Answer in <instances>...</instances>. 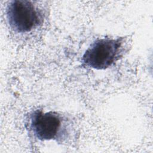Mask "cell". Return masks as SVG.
I'll use <instances>...</instances> for the list:
<instances>
[{
	"label": "cell",
	"instance_id": "7a4b0ae2",
	"mask_svg": "<svg viewBox=\"0 0 153 153\" xmlns=\"http://www.w3.org/2000/svg\"><path fill=\"white\" fill-rule=\"evenodd\" d=\"M29 129L33 136L42 141L59 142L68 134V123L64 116L56 111L34 110L29 115Z\"/></svg>",
	"mask_w": 153,
	"mask_h": 153
},
{
	"label": "cell",
	"instance_id": "6da1fadb",
	"mask_svg": "<svg viewBox=\"0 0 153 153\" xmlns=\"http://www.w3.org/2000/svg\"><path fill=\"white\" fill-rule=\"evenodd\" d=\"M126 40V38L124 36L95 40L83 54L82 65L97 70L108 68L122 57Z\"/></svg>",
	"mask_w": 153,
	"mask_h": 153
},
{
	"label": "cell",
	"instance_id": "3957f363",
	"mask_svg": "<svg viewBox=\"0 0 153 153\" xmlns=\"http://www.w3.org/2000/svg\"><path fill=\"white\" fill-rule=\"evenodd\" d=\"M6 16L11 29L19 33H25L41 25L44 13L35 2L30 1L14 0L7 7Z\"/></svg>",
	"mask_w": 153,
	"mask_h": 153
}]
</instances>
